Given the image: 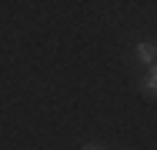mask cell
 <instances>
[{
	"label": "cell",
	"instance_id": "obj_1",
	"mask_svg": "<svg viewBox=\"0 0 157 150\" xmlns=\"http://www.w3.org/2000/svg\"><path fill=\"white\" fill-rule=\"evenodd\" d=\"M137 60H144L147 67H154V63H157V47H154V43H147V40L137 43Z\"/></svg>",
	"mask_w": 157,
	"mask_h": 150
},
{
	"label": "cell",
	"instance_id": "obj_2",
	"mask_svg": "<svg viewBox=\"0 0 157 150\" xmlns=\"http://www.w3.org/2000/svg\"><path fill=\"white\" fill-rule=\"evenodd\" d=\"M144 93H147V97H157V63L151 67V73H147V80H144Z\"/></svg>",
	"mask_w": 157,
	"mask_h": 150
},
{
	"label": "cell",
	"instance_id": "obj_3",
	"mask_svg": "<svg viewBox=\"0 0 157 150\" xmlns=\"http://www.w3.org/2000/svg\"><path fill=\"white\" fill-rule=\"evenodd\" d=\"M84 150H104V147H97V144H87V147H84Z\"/></svg>",
	"mask_w": 157,
	"mask_h": 150
}]
</instances>
